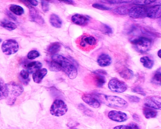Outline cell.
Instances as JSON below:
<instances>
[{
	"instance_id": "6da1fadb",
	"label": "cell",
	"mask_w": 161,
	"mask_h": 129,
	"mask_svg": "<svg viewBox=\"0 0 161 129\" xmlns=\"http://www.w3.org/2000/svg\"><path fill=\"white\" fill-rule=\"evenodd\" d=\"M53 61L60 64L63 70L69 79H75L78 75L76 67L72 61L58 54L53 55L52 57Z\"/></svg>"
},
{
	"instance_id": "7a4b0ae2",
	"label": "cell",
	"mask_w": 161,
	"mask_h": 129,
	"mask_svg": "<svg viewBox=\"0 0 161 129\" xmlns=\"http://www.w3.org/2000/svg\"><path fill=\"white\" fill-rule=\"evenodd\" d=\"M100 102L110 108L117 109H125L128 106V104L120 97L114 96H107L102 94H96Z\"/></svg>"
},
{
	"instance_id": "3957f363",
	"label": "cell",
	"mask_w": 161,
	"mask_h": 129,
	"mask_svg": "<svg viewBox=\"0 0 161 129\" xmlns=\"http://www.w3.org/2000/svg\"><path fill=\"white\" fill-rule=\"evenodd\" d=\"M7 86L9 94L7 98L6 103L8 105H12L16 101V97L21 95L24 90L22 86L14 82L8 83Z\"/></svg>"
},
{
	"instance_id": "277c9868",
	"label": "cell",
	"mask_w": 161,
	"mask_h": 129,
	"mask_svg": "<svg viewBox=\"0 0 161 129\" xmlns=\"http://www.w3.org/2000/svg\"><path fill=\"white\" fill-rule=\"evenodd\" d=\"M131 43L136 50L139 53H146L151 49L152 41L150 38L140 37L132 40Z\"/></svg>"
},
{
	"instance_id": "5b68a950",
	"label": "cell",
	"mask_w": 161,
	"mask_h": 129,
	"mask_svg": "<svg viewBox=\"0 0 161 129\" xmlns=\"http://www.w3.org/2000/svg\"><path fill=\"white\" fill-rule=\"evenodd\" d=\"M68 107L65 103L61 100H55L52 104L50 109L51 114L53 116H61L67 113Z\"/></svg>"
},
{
	"instance_id": "8992f818",
	"label": "cell",
	"mask_w": 161,
	"mask_h": 129,
	"mask_svg": "<svg viewBox=\"0 0 161 129\" xmlns=\"http://www.w3.org/2000/svg\"><path fill=\"white\" fill-rule=\"evenodd\" d=\"M19 48L18 43L13 39H9L5 41L1 46L3 52L7 55L14 54L17 53Z\"/></svg>"
},
{
	"instance_id": "52a82bcc",
	"label": "cell",
	"mask_w": 161,
	"mask_h": 129,
	"mask_svg": "<svg viewBox=\"0 0 161 129\" xmlns=\"http://www.w3.org/2000/svg\"><path fill=\"white\" fill-rule=\"evenodd\" d=\"M108 87L111 91L117 93H123L127 89V86L125 82L117 79H111L108 82Z\"/></svg>"
},
{
	"instance_id": "ba28073f",
	"label": "cell",
	"mask_w": 161,
	"mask_h": 129,
	"mask_svg": "<svg viewBox=\"0 0 161 129\" xmlns=\"http://www.w3.org/2000/svg\"><path fill=\"white\" fill-rule=\"evenodd\" d=\"M147 8L143 6L134 7L130 9L129 16L134 19L144 18L147 17Z\"/></svg>"
},
{
	"instance_id": "9c48e42d",
	"label": "cell",
	"mask_w": 161,
	"mask_h": 129,
	"mask_svg": "<svg viewBox=\"0 0 161 129\" xmlns=\"http://www.w3.org/2000/svg\"><path fill=\"white\" fill-rule=\"evenodd\" d=\"M78 43L82 48H89L95 46L97 41L95 38L92 36L83 35L80 38Z\"/></svg>"
},
{
	"instance_id": "30bf717a",
	"label": "cell",
	"mask_w": 161,
	"mask_h": 129,
	"mask_svg": "<svg viewBox=\"0 0 161 129\" xmlns=\"http://www.w3.org/2000/svg\"><path fill=\"white\" fill-rule=\"evenodd\" d=\"M82 99L85 103L92 108H97L100 106V103L98 98L95 95L90 94H84L82 97Z\"/></svg>"
},
{
	"instance_id": "8fae6325",
	"label": "cell",
	"mask_w": 161,
	"mask_h": 129,
	"mask_svg": "<svg viewBox=\"0 0 161 129\" xmlns=\"http://www.w3.org/2000/svg\"><path fill=\"white\" fill-rule=\"evenodd\" d=\"M108 116L111 120L118 122H125L128 118L127 115L124 112L115 110L110 111Z\"/></svg>"
},
{
	"instance_id": "7c38bea8",
	"label": "cell",
	"mask_w": 161,
	"mask_h": 129,
	"mask_svg": "<svg viewBox=\"0 0 161 129\" xmlns=\"http://www.w3.org/2000/svg\"><path fill=\"white\" fill-rule=\"evenodd\" d=\"M94 75V80L97 87H103L106 82V79L104 75H107V72L103 70H97L93 72Z\"/></svg>"
},
{
	"instance_id": "4fadbf2b",
	"label": "cell",
	"mask_w": 161,
	"mask_h": 129,
	"mask_svg": "<svg viewBox=\"0 0 161 129\" xmlns=\"http://www.w3.org/2000/svg\"><path fill=\"white\" fill-rule=\"evenodd\" d=\"M26 5L29 9L30 17L31 20L40 25H43L45 23V20L36 9L31 6L30 4H27Z\"/></svg>"
},
{
	"instance_id": "5bb4252c",
	"label": "cell",
	"mask_w": 161,
	"mask_h": 129,
	"mask_svg": "<svg viewBox=\"0 0 161 129\" xmlns=\"http://www.w3.org/2000/svg\"><path fill=\"white\" fill-rule=\"evenodd\" d=\"M145 105L152 109L161 110V97L155 96L147 98L145 100Z\"/></svg>"
},
{
	"instance_id": "9a60e30c",
	"label": "cell",
	"mask_w": 161,
	"mask_h": 129,
	"mask_svg": "<svg viewBox=\"0 0 161 129\" xmlns=\"http://www.w3.org/2000/svg\"><path fill=\"white\" fill-rule=\"evenodd\" d=\"M147 17L151 19L161 17V5H155L147 8Z\"/></svg>"
},
{
	"instance_id": "2e32d148",
	"label": "cell",
	"mask_w": 161,
	"mask_h": 129,
	"mask_svg": "<svg viewBox=\"0 0 161 129\" xmlns=\"http://www.w3.org/2000/svg\"><path fill=\"white\" fill-rule=\"evenodd\" d=\"M89 20V16L78 14L74 15L71 17L72 22L79 25H84L87 24Z\"/></svg>"
},
{
	"instance_id": "e0dca14e",
	"label": "cell",
	"mask_w": 161,
	"mask_h": 129,
	"mask_svg": "<svg viewBox=\"0 0 161 129\" xmlns=\"http://www.w3.org/2000/svg\"><path fill=\"white\" fill-rule=\"evenodd\" d=\"M97 63L100 66H108L112 63V59L109 55L103 53L99 56L97 59Z\"/></svg>"
},
{
	"instance_id": "ac0fdd59",
	"label": "cell",
	"mask_w": 161,
	"mask_h": 129,
	"mask_svg": "<svg viewBox=\"0 0 161 129\" xmlns=\"http://www.w3.org/2000/svg\"><path fill=\"white\" fill-rule=\"evenodd\" d=\"M47 73V70L46 68H43L38 70L33 75V79L36 83H41L42 79Z\"/></svg>"
},
{
	"instance_id": "d6986e66",
	"label": "cell",
	"mask_w": 161,
	"mask_h": 129,
	"mask_svg": "<svg viewBox=\"0 0 161 129\" xmlns=\"http://www.w3.org/2000/svg\"><path fill=\"white\" fill-rule=\"evenodd\" d=\"M42 64L39 61H33L27 65V71L30 74H34L42 68Z\"/></svg>"
},
{
	"instance_id": "ffe728a7",
	"label": "cell",
	"mask_w": 161,
	"mask_h": 129,
	"mask_svg": "<svg viewBox=\"0 0 161 129\" xmlns=\"http://www.w3.org/2000/svg\"><path fill=\"white\" fill-rule=\"evenodd\" d=\"M49 21L52 26L56 28H60L62 25L63 22L57 15L52 14L50 17Z\"/></svg>"
},
{
	"instance_id": "44dd1931",
	"label": "cell",
	"mask_w": 161,
	"mask_h": 129,
	"mask_svg": "<svg viewBox=\"0 0 161 129\" xmlns=\"http://www.w3.org/2000/svg\"><path fill=\"white\" fill-rule=\"evenodd\" d=\"M61 48V44L58 42L51 44L47 48V51L51 54L55 55L60 51Z\"/></svg>"
},
{
	"instance_id": "7402d4cb",
	"label": "cell",
	"mask_w": 161,
	"mask_h": 129,
	"mask_svg": "<svg viewBox=\"0 0 161 129\" xmlns=\"http://www.w3.org/2000/svg\"><path fill=\"white\" fill-rule=\"evenodd\" d=\"M1 100L7 98L9 94L7 84L4 82L2 79H1Z\"/></svg>"
},
{
	"instance_id": "603a6c76",
	"label": "cell",
	"mask_w": 161,
	"mask_h": 129,
	"mask_svg": "<svg viewBox=\"0 0 161 129\" xmlns=\"http://www.w3.org/2000/svg\"><path fill=\"white\" fill-rule=\"evenodd\" d=\"M143 114L147 119L155 118L157 116L158 112L150 108H144L143 109Z\"/></svg>"
},
{
	"instance_id": "cb8c5ba5",
	"label": "cell",
	"mask_w": 161,
	"mask_h": 129,
	"mask_svg": "<svg viewBox=\"0 0 161 129\" xmlns=\"http://www.w3.org/2000/svg\"><path fill=\"white\" fill-rule=\"evenodd\" d=\"M1 25L2 27L9 31H13L17 27L15 23L7 20H2L1 22Z\"/></svg>"
},
{
	"instance_id": "d4e9b609",
	"label": "cell",
	"mask_w": 161,
	"mask_h": 129,
	"mask_svg": "<svg viewBox=\"0 0 161 129\" xmlns=\"http://www.w3.org/2000/svg\"><path fill=\"white\" fill-rule=\"evenodd\" d=\"M140 62L142 63L143 66L145 68L148 69H151L153 66L154 61L148 57H143L141 58Z\"/></svg>"
},
{
	"instance_id": "484cf974",
	"label": "cell",
	"mask_w": 161,
	"mask_h": 129,
	"mask_svg": "<svg viewBox=\"0 0 161 129\" xmlns=\"http://www.w3.org/2000/svg\"><path fill=\"white\" fill-rule=\"evenodd\" d=\"M121 77L126 80H130L133 77V71L128 68H125L119 73Z\"/></svg>"
},
{
	"instance_id": "4316f807",
	"label": "cell",
	"mask_w": 161,
	"mask_h": 129,
	"mask_svg": "<svg viewBox=\"0 0 161 129\" xmlns=\"http://www.w3.org/2000/svg\"><path fill=\"white\" fill-rule=\"evenodd\" d=\"M9 10L18 16L21 15L24 12V9L23 8L16 5H11L9 7Z\"/></svg>"
},
{
	"instance_id": "83f0119b",
	"label": "cell",
	"mask_w": 161,
	"mask_h": 129,
	"mask_svg": "<svg viewBox=\"0 0 161 129\" xmlns=\"http://www.w3.org/2000/svg\"><path fill=\"white\" fill-rule=\"evenodd\" d=\"M48 64L49 69L52 72H58L62 70L61 67H60V64L53 60L48 62Z\"/></svg>"
},
{
	"instance_id": "f1b7e54d",
	"label": "cell",
	"mask_w": 161,
	"mask_h": 129,
	"mask_svg": "<svg viewBox=\"0 0 161 129\" xmlns=\"http://www.w3.org/2000/svg\"><path fill=\"white\" fill-rule=\"evenodd\" d=\"M129 9L126 6H120L114 9V12L117 14L120 15H126L129 14Z\"/></svg>"
},
{
	"instance_id": "f546056e",
	"label": "cell",
	"mask_w": 161,
	"mask_h": 129,
	"mask_svg": "<svg viewBox=\"0 0 161 129\" xmlns=\"http://www.w3.org/2000/svg\"><path fill=\"white\" fill-rule=\"evenodd\" d=\"M114 129H140L139 126L135 123H131L126 125L116 126Z\"/></svg>"
},
{
	"instance_id": "4dcf8cb0",
	"label": "cell",
	"mask_w": 161,
	"mask_h": 129,
	"mask_svg": "<svg viewBox=\"0 0 161 129\" xmlns=\"http://www.w3.org/2000/svg\"><path fill=\"white\" fill-rule=\"evenodd\" d=\"M152 82L155 85L161 86V72L158 71L155 73L153 77Z\"/></svg>"
},
{
	"instance_id": "1f68e13d",
	"label": "cell",
	"mask_w": 161,
	"mask_h": 129,
	"mask_svg": "<svg viewBox=\"0 0 161 129\" xmlns=\"http://www.w3.org/2000/svg\"><path fill=\"white\" fill-rule=\"evenodd\" d=\"M20 75L22 79L23 80V83L26 84V85L28 84L30 81V79H29V73L27 70H23L20 72Z\"/></svg>"
},
{
	"instance_id": "d6a6232c",
	"label": "cell",
	"mask_w": 161,
	"mask_h": 129,
	"mask_svg": "<svg viewBox=\"0 0 161 129\" xmlns=\"http://www.w3.org/2000/svg\"><path fill=\"white\" fill-rule=\"evenodd\" d=\"M40 56V54L37 51L32 50L30 52L27 54V58L30 60H33Z\"/></svg>"
},
{
	"instance_id": "836d02e7",
	"label": "cell",
	"mask_w": 161,
	"mask_h": 129,
	"mask_svg": "<svg viewBox=\"0 0 161 129\" xmlns=\"http://www.w3.org/2000/svg\"><path fill=\"white\" fill-rule=\"evenodd\" d=\"M155 1H149V0H143V1H136L133 2V4L136 5H147L154 3Z\"/></svg>"
},
{
	"instance_id": "e575fe53",
	"label": "cell",
	"mask_w": 161,
	"mask_h": 129,
	"mask_svg": "<svg viewBox=\"0 0 161 129\" xmlns=\"http://www.w3.org/2000/svg\"><path fill=\"white\" fill-rule=\"evenodd\" d=\"M102 31L103 33L106 34H112L113 31L112 28L106 24H103L102 27Z\"/></svg>"
},
{
	"instance_id": "d590c367",
	"label": "cell",
	"mask_w": 161,
	"mask_h": 129,
	"mask_svg": "<svg viewBox=\"0 0 161 129\" xmlns=\"http://www.w3.org/2000/svg\"><path fill=\"white\" fill-rule=\"evenodd\" d=\"M92 6L93 8H96V9L102 10H109L111 9V8L105 6V5L97 3L93 4L92 5Z\"/></svg>"
},
{
	"instance_id": "8d00e7d4",
	"label": "cell",
	"mask_w": 161,
	"mask_h": 129,
	"mask_svg": "<svg viewBox=\"0 0 161 129\" xmlns=\"http://www.w3.org/2000/svg\"><path fill=\"white\" fill-rule=\"evenodd\" d=\"M41 6L43 11L47 12L49 10V3L46 1H41Z\"/></svg>"
},
{
	"instance_id": "74e56055",
	"label": "cell",
	"mask_w": 161,
	"mask_h": 129,
	"mask_svg": "<svg viewBox=\"0 0 161 129\" xmlns=\"http://www.w3.org/2000/svg\"><path fill=\"white\" fill-rule=\"evenodd\" d=\"M128 99L130 102L138 103L140 101V98L135 96H128L127 97Z\"/></svg>"
},
{
	"instance_id": "f35d334b",
	"label": "cell",
	"mask_w": 161,
	"mask_h": 129,
	"mask_svg": "<svg viewBox=\"0 0 161 129\" xmlns=\"http://www.w3.org/2000/svg\"><path fill=\"white\" fill-rule=\"evenodd\" d=\"M132 91L134 93H137V94H141L143 96H145V94L143 91L142 89L140 87H135L132 90Z\"/></svg>"
},
{
	"instance_id": "ab89813d",
	"label": "cell",
	"mask_w": 161,
	"mask_h": 129,
	"mask_svg": "<svg viewBox=\"0 0 161 129\" xmlns=\"http://www.w3.org/2000/svg\"><path fill=\"white\" fill-rule=\"evenodd\" d=\"M106 1L107 3L111 4H119L129 2V1Z\"/></svg>"
},
{
	"instance_id": "60d3db41",
	"label": "cell",
	"mask_w": 161,
	"mask_h": 129,
	"mask_svg": "<svg viewBox=\"0 0 161 129\" xmlns=\"http://www.w3.org/2000/svg\"><path fill=\"white\" fill-rule=\"evenodd\" d=\"M7 14L12 20H14V21H16V17L14 15L12 14V13H10V12L8 11L7 13Z\"/></svg>"
},
{
	"instance_id": "b9f144b4",
	"label": "cell",
	"mask_w": 161,
	"mask_h": 129,
	"mask_svg": "<svg viewBox=\"0 0 161 129\" xmlns=\"http://www.w3.org/2000/svg\"><path fill=\"white\" fill-rule=\"evenodd\" d=\"M28 1L31 5H34V6H36L38 5V1H36V0H31V1L28 0Z\"/></svg>"
},
{
	"instance_id": "7bdbcfd3",
	"label": "cell",
	"mask_w": 161,
	"mask_h": 129,
	"mask_svg": "<svg viewBox=\"0 0 161 129\" xmlns=\"http://www.w3.org/2000/svg\"><path fill=\"white\" fill-rule=\"evenodd\" d=\"M59 1L64 3L66 4H69V5H74V1H68V0L66 1V0H63V1Z\"/></svg>"
},
{
	"instance_id": "ee69618b",
	"label": "cell",
	"mask_w": 161,
	"mask_h": 129,
	"mask_svg": "<svg viewBox=\"0 0 161 129\" xmlns=\"http://www.w3.org/2000/svg\"><path fill=\"white\" fill-rule=\"evenodd\" d=\"M155 3L156 5H161V1H155Z\"/></svg>"
},
{
	"instance_id": "f6af8a7d",
	"label": "cell",
	"mask_w": 161,
	"mask_h": 129,
	"mask_svg": "<svg viewBox=\"0 0 161 129\" xmlns=\"http://www.w3.org/2000/svg\"><path fill=\"white\" fill-rule=\"evenodd\" d=\"M158 57H159L161 59V49L160 50L158 51Z\"/></svg>"
},
{
	"instance_id": "bcb514c9",
	"label": "cell",
	"mask_w": 161,
	"mask_h": 129,
	"mask_svg": "<svg viewBox=\"0 0 161 129\" xmlns=\"http://www.w3.org/2000/svg\"><path fill=\"white\" fill-rule=\"evenodd\" d=\"M158 24H159V25L161 27V17L160 19H159V21H158Z\"/></svg>"
},
{
	"instance_id": "7dc6e473",
	"label": "cell",
	"mask_w": 161,
	"mask_h": 129,
	"mask_svg": "<svg viewBox=\"0 0 161 129\" xmlns=\"http://www.w3.org/2000/svg\"></svg>"
}]
</instances>
